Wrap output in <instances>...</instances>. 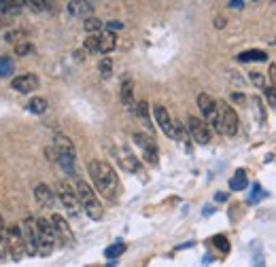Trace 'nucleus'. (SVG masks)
Returning <instances> with one entry per match:
<instances>
[{
  "instance_id": "obj_1",
  "label": "nucleus",
  "mask_w": 276,
  "mask_h": 267,
  "mask_svg": "<svg viewBox=\"0 0 276 267\" xmlns=\"http://www.w3.org/2000/svg\"><path fill=\"white\" fill-rule=\"evenodd\" d=\"M90 170V176L94 180L96 189L104 195L107 200H115L117 198V189H119V178H117V172L104 161H90L87 165Z\"/></svg>"
},
{
  "instance_id": "obj_2",
  "label": "nucleus",
  "mask_w": 276,
  "mask_h": 267,
  "mask_svg": "<svg viewBox=\"0 0 276 267\" xmlns=\"http://www.w3.org/2000/svg\"><path fill=\"white\" fill-rule=\"evenodd\" d=\"M77 198H79V204H81V208L85 210V214L90 216L92 221H102V216H104V208H102V204H100V200L96 198V193H94V189L87 185L85 180H79L77 178Z\"/></svg>"
},
{
  "instance_id": "obj_3",
  "label": "nucleus",
  "mask_w": 276,
  "mask_h": 267,
  "mask_svg": "<svg viewBox=\"0 0 276 267\" xmlns=\"http://www.w3.org/2000/svg\"><path fill=\"white\" fill-rule=\"evenodd\" d=\"M55 151V161L60 163V167L64 172L72 174L75 172V159H77V151H75V144H72V140L64 134H55L53 136V147Z\"/></svg>"
},
{
  "instance_id": "obj_4",
  "label": "nucleus",
  "mask_w": 276,
  "mask_h": 267,
  "mask_svg": "<svg viewBox=\"0 0 276 267\" xmlns=\"http://www.w3.org/2000/svg\"><path fill=\"white\" fill-rule=\"evenodd\" d=\"M217 132H223L225 136L238 134V115L227 102H217Z\"/></svg>"
},
{
  "instance_id": "obj_5",
  "label": "nucleus",
  "mask_w": 276,
  "mask_h": 267,
  "mask_svg": "<svg viewBox=\"0 0 276 267\" xmlns=\"http://www.w3.org/2000/svg\"><path fill=\"white\" fill-rule=\"evenodd\" d=\"M55 198L60 200V204H62V208L66 210L68 216H72V219L79 216L81 204H79V198H77L75 189H72L68 182H64V180H57V182H55Z\"/></svg>"
},
{
  "instance_id": "obj_6",
  "label": "nucleus",
  "mask_w": 276,
  "mask_h": 267,
  "mask_svg": "<svg viewBox=\"0 0 276 267\" xmlns=\"http://www.w3.org/2000/svg\"><path fill=\"white\" fill-rule=\"evenodd\" d=\"M36 229H38V255L49 257L57 244L53 225L49 219H36Z\"/></svg>"
},
{
  "instance_id": "obj_7",
  "label": "nucleus",
  "mask_w": 276,
  "mask_h": 267,
  "mask_svg": "<svg viewBox=\"0 0 276 267\" xmlns=\"http://www.w3.org/2000/svg\"><path fill=\"white\" fill-rule=\"evenodd\" d=\"M7 252L13 261H22L26 257V244H24V233L22 225H11L7 229Z\"/></svg>"
},
{
  "instance_id": "obj_8",
  "label": "nucleus",
  "mask_w": 276,
  "mask_h": 267,
  "mask_svg": "<svg viewBox=\"0 0 276 267\" xmlns=\"http://www.w3.org/2000/svg\"><path fill=\"white\" fill-rule=\"evenodd\" d=\"M22 233H24V244H26V255L34 257L38 255V229H36V219L28 216L22 223Z\"/></svg>"
},
{
  "instance_id": "obj_9",
  "label": "nucleus",
  "mask_w": 276,
  "mask_h": 267,
  "mask_svg": "<svg viewBox=\"0 0 276 267\" xmlns=\"http://www.w3.org/2000/svg\"><path fill=\"white\" fill-rule=\"evenodd\" d=\"M49 221H51V225H53L55 240L60 242V246H72V244H75V235H72V229H70L68 221H66L62 214H53Z\"/></svg>"
},
{
  "instance_id": "obj_10",
  "label": "nucleus",
  "mask_w": 276,
  "mask_h": 267,
  "mask_svg": "<svg viewBox=\"0 0 276 267\" xmlns=\"http://www.w3.org/2000/svg\"><path fill=\"white\" fill-rule=\"evenodd\" d=\"M187 132H189V136L198 144H208L210 142V125L206 121L198 119V117L187 119Z\"/></svg>"
},
{
  "instance_id": "obj_11",
  "label": "nucleus",
  "mask_w": 276,
  "mask_h": 267,
  "mask_svg": "<svg viewBox=\"0 0 276 267\" xmlns=\"http://www.w3.org/2000/svg\"><path fill=\"white\" fill-rule=\"evenodd\" d=\"M132 138H134V142L142 149V153H144V161H149L151 165H157V147H155V142H153L151 134L136 132Z\"/></svg>"
},
{
  "instance_id": "obj_12",
  "label": "nucleus",
  "mask_w": 276,
  "mask_h": 267,
  "mask_svg": "<svg viewBox=\"0 0 276 267\" xmlns=\"http://www.w3.org/2000/svg\"><path fill=\"white\" fill-rule=\"evenodd\" d=\"M198 108L202 112V117H204L213 125V128L217 130V102L213 100L208 93H200L198 95Z\"/></svg>"
},
{
  "instance_id": "obj_13",
  "label": "nucleus",
  "mask_w": 276,
  "mask_h": 267,
  "mask_svg": "<svg viewBox=\"0 0 276 267\" xmlns=\"http://www.w3.org/2000/svg\"><path fill=\"white\" fill-rule=\"evenodd\" d=\"M11 87L19 91V93H30L34 89H38V77L32 75V72H28V75H19L11 81Z\"/></svg>"
},
{
  "instance_id": "obj_14",
  "label": "nucleus",
  "mask_w": 276,
  "mask_h": 267,
  "mask_svg": "<svg viewBox=\"0 0 276 267\" xmlns=\"http://www.w3.org/2000/svg\"><path fill=\"white\" fill-rule=\"evenodd\" d=\"M153 115H155V121L159 125V130H162L168 138H174V121L170 119L168 110L162 104H157V106H153Z\"/></svg>"
},
{
  "instance_id": "obj_15",
  "label": "nucleus",
  "mask_w": 276,
  "mask_h": 267,
  "mask_svg": "<svg viewBox=\"0 0 276 267\" xmlns=\"http://www.w3.org/2000/svg\"><path fill=\"white\" fill-rule=\"evenodd\" d=\"M34 200L40 208H51L55 204V193L51 191L49 185H43L40 182V185L34 187Z\"/></svg>"
},
{
  "instance_id": "obj_16",
  "label": "nucleus",
  "mask_w": 276,
  "mask_h": 267,
  "mask_svg": "<svg viewBox=\"0 0 276 267\" xmlns=\"http://www.w3.org/2000/svg\"><path fill=\"white\" fill-rule=\"evenodd\" d=\"M98 47H100V53H111L115 47H117V36L109 30L100 32L98 34Z\"/></svg>"
},
{
  "instance_id": "obj_17",
  "label": "nucleus",
  "mask_w": 276,
  "mask_h": 267,
  "mask_svg": "<svg viewBox=\"0 0 276 267\" xmlns=\"http://www.w3.org/2000/svg\"><path fill=\"white\" fill-rule=\"evenodd\" d=\"M119 95H121V102H123L125 106H130V108L134 106V85H132V81H130V79H123V81H121Z\"/></svg>"
},
{
  "instance_id": "obj_18",
  "label": "nucleus",
  "mask_w": 276,
  "mask_h": 267,
  "mask_svg": "<svg viewBox=\"0 0 276 267\" xmlns=\"http://www.w3.org/2000/svg\"><path fill=\"white\" fill-rule=\"evenodd\" d=\"M68 11H70V15H75V17H83L87 15V13H92L94 11V5L92 3H81V0H72V3H68Z\"/></svg>"
},
{
  "instance_id": "obj_19",
  "label": "nucleus",
  "mask_w": 276,
  "mask_h": 267,
  "mask_svg": "<svg viewBox=\"0 0 276 267\" xmlns=\"http://www.w3.org/2000/svg\"><path fill=\"white\" fill-rule=\"evenodd\" d=\"M47 108H49V104H47L45 98L34 95V98L28 100V110H30L32 115H43V112H47Z\"/></svg>"
},
{
  "instance_id": "obj_20",
  "label": "nucleus",
  "mask_w": 276,
  "mask_h": 267,
  "mask_svg": "<svg viewBox=\"0 0 276 267\" xmlns=\"http://www.w3.org/2000/svg\"><path fill=\"white\" fill-rule=\"evenodd\" d=\"M246 185H249V180H246V172L244 170H236V174L231 176V180H229V189L231 191H242V189H246Z\"/></svg>"
},
{
  "instance_id": "obj_21",
  "label": "nucleus",
  "mask_w": 276,
  "mask_h": 267,
  "mask_svg": "<svg viewBox=\"0 0 276 267\" xmlns=\"http://www.w3.org/2000/svg\"><path fill=\"white\" fill-rule=\"evenodd\" d=\"M119 161H121V167H123V170H128V172H138V167H140L138 159L132 155V153H121Z\"/></svg>"
},
{
  "instance_id": "obj_22",
  "label": "nucleus",
  "mask_w": 276,
  "mask_h": 267,
  "mask_svg": "<svg viewBox=\"0 0 276 267\" xmlns=\"http://www.w3.org/2000/svg\"><path fill=\"white\" fill-rule=\"evenodd\" d=\"M104 28V23L100 21L98 17H85V21H83V30L90 34V36H96L100 30Z\"/></svg>"
},
{
  "instance_id": "obj_23",
  "label": "nucleus",
  "mask_w": 276,
  "mask_h": 267,
  "mask_svg": "<svg viewBox=\"0 0 276 267\" xmlns=\"http://www.w3.org/2000/svg\"><path fill=\"white\" fill-rule=\"evenodd\" d=\"M238 62H266L264 51H244L238 55Z\"/></svg>"
},
{
  "instance_id": "obj_24",
  "label": "nucleus",
  "mask_w": 276,
  "mask_h": 267,
  "mask_svg": "<svg viewBox=\"0 0 276 267\" xmlns=\"http://www.w3.org/2000/svg\"><path fill=\"white\" fill-rule=\"evenodd\" d=\"M98 72H100V77L102 79H111V75H113V62H111V58H102L98 62Z\"/></svg>"
},
{
  "instance_id": "obj_25",
  "label": "nucleus",
  "mask_w": 276,
  "mask_h": 267,
  "mask_svg": "<svg viewBox=\"0 0 276 267\" xmlns=\"http://www.w3.org/2000/svg\"><path fill=\"white\" fill-rule=\"evenodd\" d=\"M26 30H11V32H7L5 34V40L7 43H15V45H19V43H24L26 40Z\"/></svg>"
},
{
  "instance_id": "obj_26",
  "label": "nucleus",
  "mask_w": 276,
  "mask_h": 267,
  "mask_svg": "<svg viewBox=\"0 0 276 267\" xmlns=\"http://www.w3.org/2000/svg\"><path fill=\"white\" fill-rule=\"evenodd\" d=\"M134 112H136V117H138L140 121L149 123V104L144 102V100H140V102L134 106Z\"/></svg>"
},
{
  "instance_id": "obj_27",
  "label": "nucleus",
  "mask_w": 276,
  "mask_h": 267,
  "mask_svg": "<svg viewBox=\"0 0 276 267\" xmlns=\"http://www.w3.org/2000/svg\"><path fill=\"white\" fill-rule=\"evenodd\" d=\"M85 51L87 53H100V47H98V34L96 36H87L85 38V43H83Z\"/></svg>"
},
{
  "instance_id": "obj_28",
  "label": "nucleus",
  "mask_w": 276,
  "mask_h": 267,
  "mask_svg": "<svg viewBox=\"0 0 276 267\" xmlns=\"http://www.w3.org/2000/svg\"><path fill=\"white\" fill-rule=\"evenodd\" d=\"M13 68H15L13 60H9V58H0V77H9V75L13 72Z\"/></svg>"
},
{
  "instance_id": "obj_29",
  "label": "nucleus",
  "mask_w": 276,
  "mask_h": 267,
  "mask_svg": "<svg viewBox=\"0 0 276 267\" xmlns=\"http://www.w3.org/2000/svg\"><path fill=\"white\" fill-rule=\"evenodd\" d=\"M26 5L24 3H15V0H11V3H3V13H11V15H15L19 13V9H24Z\"/></svg>"
},
{
  "instance_id": "obj_30",
  "label": "nucleus",
  "mask_w": 276,
  "mask_h": 267,
  "mask_svg": "<svg viewBox=\"0 0 276 267\" xmlns=\"http://www.w3.org/2000/svg\"><path fill=\"white\" fill-rule=\"evenodd\" d=\"M125 250V246L121 244V242H117V244H113V246H109L107 248V252H104V255L109 257V259H115V257H119L121 255V252Z\"/></svg>"
},
{
  "instance_id": "obj_31",
  "label": "nucleus",
  "mask_w": 276,
  "mask_h": 267,
  "mask_svg": "<svg viewBox=\"0 0 276 267\" xmlns=\"http://www.w3.org/2000/svg\"><path fill=\"white\" fill-rule=\"evenodd\" d=\"M264 95H266V102H268L272 108H276V87L266 85V87H264Z\"/></svg>"
},
{
  "instance_id": "obj_32",
  "label": "nucleus",
  "mask_w": 276,
  "mask_h": 267,
  "mask_svg": "<svg viewBox=\"0 0 276 267\" xmlns=\"http://www.w3.org/2000/svg\"><path fill=\"white\" fill-rule=\"evenodd\" d=\"M32 53V43H28V40H24V43L15 45V55H19V58H24V55Z\"/></svg>"
},
{
  "instance_id": "obj_33",
  "label": "nucleus",
  "mask_w": 276,
  "mask_h": 267,
  "mask_svg": "<svg viewBox=\"0 0 276 267\" xmlns=\"http://www.w3.org/2000/svg\"><path fill=\"white\" fill-rule=\"evenodd\" d=\"M251 83H253V85L255 87H261V89H264L266 87V79H264V75H259V72H251Z\"/></svg>"
},
{
  "instance_id": "obj_34",
  "label": "nucleus",
  "mask_w": 276,
  "mask_h": 267,
  "mask_svg": "<svg viewBox=\"0 0 276 267\" xmlns=\"http://www.w3.org/2000/svg\"><path fill=\"white\" fill-rule=\"evenodd\" d=\"M253 106H255V115H257V119L264 123L266 115H264V106H261V100H259V98H253Z\"/></svg>"
},
{
  "instance_id": "obj_35",
  "label": "nucleus",
  "mask_w": 276,
  "mask_h": 267,
  "mask_svg": "<svg viewBox=\"0 0 276 267\" xmlns=\"http://www.w3.org/2000/svg\"><path fill=\"white\" fill-rule=\"evenodd\" d=\"M3 248H7V227L3 216H0V252H3Z\"/></svg>"
},
{
  "instance_id": "obj_36",
  "label": "nucleus",
  "mask_w": 276,
  "mask_h": 267,
  "mask_svg": "<svg viewBox=\"0 0 276 267\" xmlns=\"http://www.w3.org/2000/svg\"><path fill=\"white\" fill-rule=\"evenodd\" d=\"M213 242H215L217 246H219V248H221L223 252H225V250L229 248V244H227V240H225V237H223V235H217V237H213Z\"/></svg>"
},
{
  "instance_id": "obj_37",
  "label": "nucleus",
  "mask_w": 276,
  "mask_h": 267,
  "mask_svg": "<svg viewBox=\"0 0 276 267\" xmlns=\"http://www.w3.org/2000/svg\"><path fill=\"white\" fill-rule=\"evenodd\" d=\"M28 7H32V9H36V11L51 9V5H49V3H36V0H30V3H28Z\"/></svg>"
},
{
  "instance_id": "obj_38",
  "label": "nucleus",
  "mask_w": 276,
  "mask_h": 267,
  "mask_svg": "<svg viewBox=\"0 0 276 267\" xmlns=\"http://www.w3.org/2000/svg\"><path fill=\"white\" fill-rule=\"evenodd\" d=\"M174 138H179V140H183L185 138V128H183V123H174Z\"/></svg>"
},
{
  "instance_id": "obj_39",
  "label": "nucleus",
  "mask_w": 276,
  "mask_h": 267,
  "mask_svg": "<svg viewBox=\"0 0 276 267\" xmlns=\"http://www.w3.org/2000/svg\"><path fill=\"white\" fill-rule=\"evenodd\" d=\"M268 79H270V85H272V87H276V64H270Z\"/></svg>"
},
{
  "instance_id": "obj_40",
  "label": "nucleus",
  "mask_w": 276,
  "mask_h": 267,
  "mask_svg": "<svg viewBox=\"0 0 276 267\" xmlns=\"http://www.w3.org/2000/svg\"><path fill=\"white\" fill-rule=\"evenodd\" d=\"M121 28H123V23H121V21H109V23H107V30H109V32H113V34L117 32V30H121Z\"/></svg>"
},
{
  "instance_id": "obj_41",
  "label": "nucleus",
  "mask_w": 276,
  "mask_h": 267,
  "mask_svg": "<svg viewBox=\"0 0 276 267\" xmlns=\"http://www.w3.org/2000/svg\"><path fill=\"white\" fill-rule=\"evenodd\" d=\"M231 100L238 102V104H242V102H244V98H242V93H231Z\"/></svg>"
},
{
  "instance_id": "obj_42",
  "label": "nucleus",
  "mask_w": 276,
  "mask_h": 267,
  "mask_svg": "<svg viewBox=\"0 0 276 267\" xmlns=\"http://www.w3.org/2000/svg\"><path fill=\"white\" fill-rule=\"evenodd\" d=\"M227 7L229 9H244V3H240V0L238 3H227Z\"/></svg>"
},
{
  "instance_id": "obj_43",
  "label": "nucleus",
  "mask_w": 276,
  "mask_h": 267,
  "mask_svg": "<svg viewBox=\"0 0 276 267\" xmlns=\"http://www.w3.org/2000/svg\"><path fill=\"white\" fill-rule=\"evenodd\" d=\"M215 200H217V202H225V200H227V195H225V193H217V195H215Z\"/></svg>"
},
{
  "instance_id": "obj_44",
  "label": "nucleus",
  "mask_w": 276,
  "mask_h": 267,
  "mask_svg": "<svg viewBox=\"0 0 276 267\" xmlns=\"http://www.w3.org/2000/svg\"><path fill=\"white\" fill-rule=\"evenodd\" d=\"M215 23H217V28H223V26H225V19H223V17H217Z\"/></svg>"
}]
</instances>
